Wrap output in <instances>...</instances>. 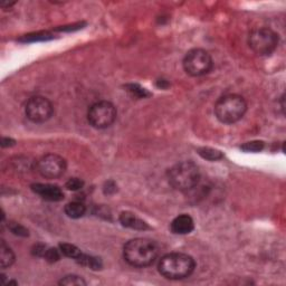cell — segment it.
<instances>
[{
    "label": "cell",
    "instance_id": "1",
    "mask_svg": "<svg viewBox=\"0 0 286 286\" xmlns=\"http://www.w3.org/2000/svg\"><path fill=\"white\" fill-rule=\"evenodd\" d=\"M159 255L155 241L149 238H134L127 241L123 248V257L129 265L133 267H147L150 266Z\"/></svg>",
    "mask_w": 286,
    "mask_h": 286
},
{
    "label": "cell",
    "instance_id": "2",
    "mask_svg": "<svg viewBox=\"0 0 286 286\" xmlns=\"http://www.w3.org/2000/svg\"><path fill=\"white\" fill-rule=\"evenodd\" d=\"M196 268V262L184 253H169L162 256L158 265L160 274L167 280L179 281L190 276Z\"/></svg>",
    "mask_w": 286,
    "mask_h": 286
},
{
    "label": "cell",
    "instance_id": "3",
    "mask_svg": "<svg viewBox=\"0 0 286 286\" xmlns=\"http://www.w3.org/2000/svg\"><path fill=\"white\" fill-rule=\"evenodd\" d=\"M247 111V103L238 94L222 96L215 104V114L219 122L224 124H234L243 118Z\"/></svg>",
    "mask_w": 286,
    "mask_h": 286
},
{
    "label": "cell",
    "instance_id": "4",
    "mask_svg": "<svg viewBox=\"0 0 286 286\" xmlns=\"http://www.w3.org/2000/svg\"><path fill=\"white\" fill-rule=\"evenodd\" d=\"M200 180V171L192 161H181L168 171V181L171 187L179 191H189Z\"/></svg>",
    "mask_w": 286,
    "mask_h": 286
},
{
    "label": "cell",
    "instance_id": "5",
    "mask_svg": "<svg viewBox=\"0 0 286 286\" xmlns=\"http://www.w3.org/2000/svg\"><path fill=\"white\" fill-rule=\"evenodd\" d=\"M279 34L268 27L254 29L248 36V45L259 56L271 55L279 46Z\"/></svg>",
    "mask_w": 286,
    "mask_h": 286
},
{
    "label": "cell",
    "instance_id": "6",
    "mask_svg": "<svg viewBox=\"0 0 286 286\" xmlns=\"http://www.w3.org/2000/svg\"><path fill=\"white\" fill-rule=\"evenodd\" d=\"M183 69L190 76H202L208 74L214 66L213 58L210 54L201 48H193L184 56Z\"/></svg>",
    "mask_w": 286,
    "mask_h": 286
},
{
    "label": "cell",
    "instance_id": "7",
    "mask_svg": "<svg viewBox=\"0 0 286 286\" xmlns=\"http://www.w3.org/2000/svg\"><path fill=\"white\" fill-rule=\"evenodd\" d=\"M117 111L115 105L109 101H99L91 105L87 112V121L95 129H107L116 120Z\"/></svg>",
    "mask_w": 286,
    "mask_h": 286
},
{
    "label": "cell",
    "instance_id": "8",
    "mask_svg": "<svg viewBox=\"0 0 286 286\" xmlns=\"http://www.w3.org/2000/svg\"><path fill=\"white\" fill-rule=\"evenodd\" d=\"M54 113V107L44 96H33L25 105V114L34 123H44L50 120Z\"/></svg>",
    "mask_w": 286,
    "mask_h": 286
},
{
    "label": "cell",
    "instance_id": "9",
    "mask_svg": "<svg viewBox=\"0 0 286 286\" xmlns=\"http://www.w3.org/2000/svg\"><path fill=\"white\" fill-rule=\"evenodd\" d=\"M67 164L63 157L54 153L43 156L36 162V170L46 179H57L65 173Z\"/></svg>",
    "mask_w": 286,
    "mask_h": 286
},
{
    "label": "cell",
    "instance_id": "10",
    "mask_svg": "<svg viewBox=\"0 0 286 286\" xmlns=\"http://www.w3.org/2000/svg\"><path fill=\"white\" fill-rule=\"evenodd\" d=\"M32 190L41 196L43 199L47 201H60L64 199V193L58 186L50 183H34L32 184Z\"/></svg>",
    "mask_w": 286,
    "mask_h": 286
},
{
    "label": "cell",
    "instance_id": "11",
    "mask_svg": "<svg viewBox=\"0 0 286 286\" xmlns=\"http://www.w3.org/2000/svg\"><path fill=\"white\" fill-rule=\"evenodd\" d=\"M170 229L175 235H188L195 229V223L189 215L182 214L171 222Z\"/></svg>",
    "mask_w": 286,
    "mask_h": 286
},
{
    "label": "cell",
    "instance_id": "12",
    "mask_svg": "<svg viewBox=\"0 0 286 286\" xmlns=\"http://www.w3.org/2000/svg\"><path fill=\"white\" fill-rule=\"evenodd\" d=\"M121 225L126 228H131V229L135 230H146L149 229V226L146 222H143L142 219L136 217L134 214L130 213V211H123L120 214L118 217Z\"/></svg>",
    "mask_w": 286,
    "mask_h": 286
},
{
    "label": "cell",
    "instance_id": "13",
    "mask_svg": "<svg viewBox=\"0 0 286 286\" xmlns=\"http://www.w3.org/2000/svg\"><path fill=\"white\" fill-rule=\"evenodd\" d=\"M14 263L15 254L9 246L6 244V241L2 239L1 245H0V265H1L2 270H6V268L10 267Z\"/></svg>",
    "mask_w": 286,
    "mask_h": 286
},
{
    "label": "cell",
    "instance_id": "14",
    "mask_svg": "<svg viewBox=\"0 0 286 286\" xmlns=\"http://www.w3.org/2000/svg\"><path fill=\"white\" fill-rule=\"evenodd\" d=\"M65 214L67 217L73 219H78L83 217L86 213V207L81 201H72L65 206Z\"/></svg>",
    "mask_w": 286,
    "mask_h": 286
},
{
    "label": "cell",
    "instance_id": "15",
    "mask_svg": "<svg viewBox=\"0 0 286 286\" xmlns=\"http://www.w3.org/2000/svg\"><path fill=\"white\" fill-rule=\"evenodd\" d=\"M76 262L78 264H81V265L90 267L91 270H94V271H99L103 266L102 259L99 257H95V256H91V255H87L84 253L81 255V257L78 258Z\"/></svg>",
    "mask_w": 286,
    "mask_h": 286
},
{
    "label": "cell",
    "instance_id": "16",
    "mask_svg": "<svg viewBox=\"0 0 286 286\" xmlns=\"http://www.w3.org/2000/svg\"><path fill=\"white\" fill-rule=\"evenodd\" d=\"M198 155H199L202 159H206L208 161H218L224 158L222 151L217 150V149L206 148V147L198 149Z\"/></svg>",
    "mask_w": 286,
    "mask_h": 286
},
{
    "label": "cell",
    "instance_id": "17",
    "mask_svg": "<svg viewBox=\"0 0 286 286\" xmlns=\"http://www.w3.org/2000/svg\"><path fill=\"white\" fill-rule=\"evenodd\" d=\"M59 249L64 256L73 258L74 261H77V259L81 257V255L83 254L82 250L78 247H76L75 245L67 244V243L59 244Z\"/></svg>",
    "mask_w": 286,
    "mask_h": 286
},
{
    "label": "cell",
    "instance_id": "18",
    "mask_svg": "<svg viewBox=\"0 0 286 286\" xmlns=\"http://www.w3.org/2000/svg\"><path fill=\"white\" fill-rule=\"evenodd\" d=\"M59 285H64V286H85L86 282L84 279L78 275H67L64 276L58 282Z\"/></svg>",
    "mask_w": 286,
    "mask_h": 286
},
{
    "label": "cell",
    "instance_id": "19",
    "mask_svg": "<svg viewBox=\"0 0 286 286\" xmlns=\"http://www.w3.org/2000/svg\"><path fill=\"white\" fill-rule=\"evenodd\" d=\"M126 91L129 92L132 96H134V98H138V99H146L151 95L146 89L141 87L139 84L126 85Z\"/></svg>",
    "mask_w": 286,
    "mask_h": 286
},
{
    "label": "cell",
    "instance_id": "20",
    "mask_svg": "<svg viewBox=\"0 0 286 286\" xmlns=\"http://www.w3.org/2000/svg\"><path fill=\"white\" fill-rule=\"evenodd\" d=\"M53 36L51 34L48 33H35V34H29V35H25L23 38L19 39V42H24V43H29V42H44V41H50L52 39Z\"/></svg>",
    "mask_w": 286,
    "mask_h": 286
},
{
    "label": "cell",
    "instance_id": "21",
    "mask_svg": "<svg viewBox=\"0 0 286 286\" xmlns=\"http://www.w3.org/2000/svg\"><path fill=\"white\" fill-rule=\"evenodd\" d=\"M264 147H265V143L263 141H250V142H246L243 146L240 147V149L245 152H261Z\"/></svg>",
    "mask_w": 286,
    "mask_h": 286
},
{
    "label": "cell",
    "instance_id": "22",
    "mask_svg": "<svg viewBox=\"0 0 286 286\" xmlns=\"http://www.w3.org/2000/svg\"><path fill=\"white\" fill-rule=\"evenodd\" d=\"M8 228H9V230L16 236H20V237H28L29 236V232H28L27 228H25L23 225H20V224H18V223L9 222L8 223Z\"/></svg>",
    "mask_w": 286,
    "mask_h": 286
},
{
    "label": "cell",
    "instance_id": "23",
    "mask_svg": "<svg viewBox=\"0 0 286 286\" xmlns=\"http://www.w3.org/2000/svg\"><path fill=\"white\" fill-rule=\"evenodd\" d=\"M60 255H61L60 249L47 248L45 255H44V258H45L48 263L53 264V263H56V262L59 261Z\"/></svg>",
    "mask_w": 286,
    "mask_h": 286
},
{
    "label": "cell",
    "instance_id": "24",
    "mask_svg": "<svg viewBox=\"0 0 286 286\" xmlns=\"http://www.w3.org/2000/svg\"><path fill=\"white\" fill-rule=\"evenodd\" d=\"M65 187L68 189V190L72 191H77L84 187V181L78 178H70L65 183Z\"/></svg>",
    "mask_w": 286,
    "mask_h": 286
},
{
    "label": "cell",
    "instance_id": "25",
    "mask_svg": "<svg viewBox=\"0 0 286 286\" xmlns=\"http://www.w3.org/2000/svg\"><path fill=\"white\" fill-rule=\"evenodd\" d=\"M103 191H104L105 195H113V193H115L117 191L116 183L114 182V181H112V180H110V181H107L104 184Z\"/></svg>",
    "mask_w": 286,
    "mask_h": 286
},
{
    "label": "cell",
    "instance_id": "26",
    "mask_svg": "<svg viewBox=\"0 0 286 286\" xmlns=\"http://www.w3.org/2000/svg\"><path fill=\"white\" fill-rule=\"evenodd\" d=\"M46 250H47V247H46L45 245H43V244H37V245H35V246H34V248H33V254H34V255H36L37 257H44V255H45Z\"/></svg>",
    "mask_w": 286,
    "mask_h": 286
},
{
    "label": "cell",
    "instance_id": "27",
    "mask_svg": "<svg viewBox=\"0 0 286 286\" xmlns=\"http://www.w3.org/2000/svg\"><path fill=\"white\" fill-rule=\"evenodd\" d=\"M15 143H16V141L12 140V139H9V138H2V141H1L2 148L11 147V146H14Z\"/></svg>",
    "mask_w": 286,
    "mask_h": 286
}]
</instances>
